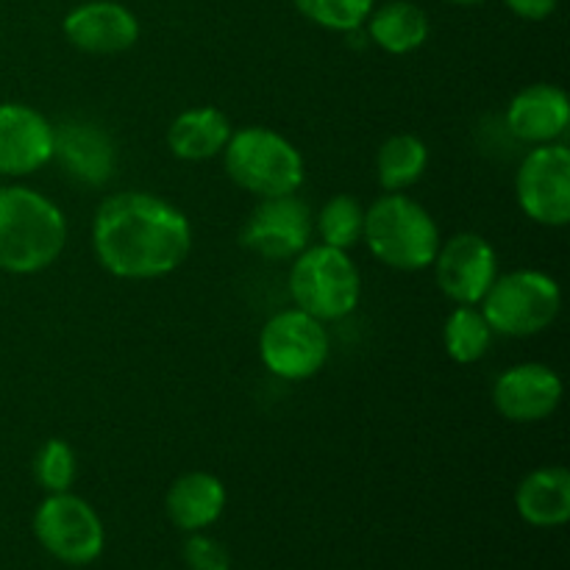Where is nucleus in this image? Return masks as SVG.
I'll return each instance as SVG.
<instances>
[{"label":"nucleus","mask_w":570,"mask_h":570,"mask_svg":"<svg viewBox=\"0 0 570 570\" xmlns=\"http://www.w3.org/2000/svg\"><path fill=\"white\" fill-rule=\"evenodd\" d=\"M92 250L106 273L126 282L170 276L193 250L187 215L150 193H117L98 206Z\"/></svg>","instance_id":"f257e3e1"},{"label":"nucleus","mask_w":570,"mask_h":570,"mask_svg":"<svg viewBox=\"0 0 570 570\" xmlns=\"http://www.w3.org/2000/svg\"><path fill=\"white\" fill-rule=\"evenodd\" d=\"M67 245L65 212L28 187H0V271L33 276Z\"/></svg>","instance_id":"f03ea898"},{"label":"nucleus","mask_w":570,"mask_h":570,"mask_svg":"<svg viewBox=\"0 0 570 570\" xmlns=\"http://www.w3.org/2000/svg\"><path fill=\"white\" fill-rule=\"evenodd\" d=\"M362 239L382 265L393 271H426L440 250V228L434 217L410 195L387 193L365 209Z\"/></svg>","instance_id":"7ed1b4c3"},{"label":"nucleus","mask_w":570,"mask_h":570,"mask_svg":"<svg viewBox=\"0 0 570 570\" xmlns=\"http://www.w3.org/2000/svg\"><path fill=\"white\" fill-rule=\"evenodd\" d=\"M223 161L228 178L256 198L298 193L306 176L301 150L287 137L265 126L232 131Z\"/></svg>","instance_id":"20e7f679"},{"label":"nucleus","mask_w":570,"mask_h":570,"mask_svg":"<svg viewBox=\"0 0 570 570\" xmlns=\"http://www.w3.org/2000/svg\"><path fill=\"white\" fill-rule=\"evenodd\" d=\"M289 295L295 306L321 323L343 321L356 309L362 295V278L348 250L309 245L293 259Z\"/></svg>","instance_id":"39448f33"},{"label":"nucleus","mask_w":570,"mask_h":570,"mask_svg":"<svg viewBox=\"0 0 570 570\" xmlns=\"http://www.w3.org/2000/svg\"><path fill=\"white\" fill-rule=\"evenodd\" d=\"M562 306L560 284L540 271H512L495 276L482 298V315L493 334L534 337L557 321Z\"/></svg>","instance_id":"423d86ee"},{"label":"nucleus","mask_w":570,"mask_h":570,"mask_svg":"<svg viewBox=\"0 0 570 570\" xmlns=\"http://www.w3.org/2000/svg\"><path fill=\"white\" fill-rule=\"evenodd\" d=\"M259 356L273 376L304 382L321 373L328 360V334L317 317L298 306L273 315L259 334Z\"/></svg>","instance_id":"0eeeda50"},{"label":"nucleus","mask_w":570,"mask_h":570,"mask_svg":"<svg viewBox=\"0 0 570 570\" xmlns=\"http://www.w3.org/2000/svg\"><path fill=\"white\" fill-rule=\"evenodd\" d=\"M33 534L56 560L87 566L104 551L106 534L98 512L70 493H50L33 515Z\"/></svg>","instance_id":"6e6552de"},{"label":"nucleus","mask_w":570,"mask_h":570,"mask_svg":"<svg viewBox=\"0 0 570 570\" xmlns=\"http://www.w3.org/2000/svg\"><path fill=\"white\" fill-rule=\"evenodd\" d=\"M523 215L549 228L570 223V150L562 142L534 145L515 176Z\"/></svg>","instance_id":"1a4fd4ad"},{"label":"nucleus","mask_w":570,"mask_h":570,"mask_svg":"<svg viewBox=\"0 0 570 570\" xmlns=\"http://www.w3.org/2000/svg\"><path fill=\"white\" fill-rule=\"evenodd\" d=\"M312 232H315V217L309 206L295 193L276 195V198H259L239 232V243L262 259L284 262L309 248Z\"/></svg>","instance_id":"9d476101"},{"label":"nucleus","mask_w":570,"mask_h":570,"mask_svg":"<svg viewBox=\"0 0 570 570\" xmlns=\"http://www.w3.org/2000/svg\"><path fill=\"white\" fill-rule=\"evenodd\" d=\"M432 267L445 298L456 306H479L499 276V256L482 234L462 232L440 243Z\"/></svg>","instance_id":"9b49d317"},{"label":"nucleus","mask_w":570,"mask_h":570,"mask_svg":"<svg viewBox=\"0 0 570 570\" xmlns=\"http://www.w3.org/2000/svg\"><path fill=\"white\" fill-rule=\"evenodd\" d=\"M562 401V379L540 362L512 365L495 379L493 404L510 423H540L557 412Z\"/></svg>","instance_id":"f8f14e48"},{"label":"nucleus","mask_w":570,"mask_h":570,"mask_svg":"<svg viewBox=\"0 0 570 570\" xmlns=\"http://www.w3.org/2000/svg\"><path fill=\"white\" fill-rule=\"evenodd\" d=\"M53 159L72 181L98 189L115 176L117 148L106 128L76 117L53 126Z\"/></svg>","instance_id":"ddd939ff"},{"label":"nucleus","mask_w":570,"mask_h":570,"mask_svg":"<svg viewBox=\"0 0 570 570\" xmlns=\"http://www.w3.org/2000/svg\"><path fill=\"white\" fill-rule=\"evenodd\" d=\"M67 42L89 56L126 53L139 39V20L115 0H89L76 6L61 22Z\"/></svg>","instance_id":"4468645a"},{"label":"nucleus","mask_w":570,"mask_h":570,"mask_svg":"<svg viewBox=\"0 0 570 570\" xmlns=\"http://www.w3.org/2000/svg\"><path fill=\"white\" fill-rule=\"evenodd\" d=\"M53 161V122L26 104H0V176H31Z\"/></svg>","instance_id":"2eb2a0df"},{"label":"nucleus","mask_w":570,"mask_h":570,"mask_svg":"<svg viewBox=\"0 0 570 570\" xmlns=\"http://www.w3.org/2000/svg\"><path fill=\"white\" fill-rule=\"evenodd\" d=\"M570 126V100L554 83H532L510 100L507 128L521 142L549 145L566 137Z\"/></svg>","instance_id":"dca6fc26"},{"label":"nucleus","mask_w":570,"mask_h":570,"mask_svg":"<svg viewBox=\"0 0 570 570\" xmlns=\"http://www.w3.org/2000/svg\"><path fill=\"white\" fill-rule=\"evenodd\" d=\"M167 515L184 532H200L212 527L226 510V488L217 476L193 471L178 476L167 490Z\"/></svg>","instance_id":"f3484780"},{"label":"nucleus","mask_w":570,"mask_h":570,"mask_svg":"<svg viewBox=\"0 0 570 570\" xmlns=\"http://www.w3.org/2000/svg\"><path fill=\"white\" fill-rule=\"evenodd\" d=\"M518 515L538 529H554L570 518V473L566 468H538L521 479L515 493Z\"/></svg>","instance_id":"a211bd4d"},{"label":"nucleus","mask_w":570,"mask_h":570,"mask_svg":"<svg viewBox=\"0 0 570 570\" xmlns=\"http://www.w3.org/2000/svg\"><path fill=\"white\" fill-rule=\"evenodd\" d=\"M228 139H232V122L215 106L181 111L167 128V145L173 156L184 161L215 159L226 150Z\"/></svg>","instance_id":"6ab92c4d"},{"label":"nucleus","mask_w":570,"mask_h":570,"mask_svg":"<svg viewBox=\"0 0 570 570\" xmlns=\"http://www.w3.org/2000/svg\"><path fill=\"white\" fill-rule=\"evenodd\" d=\"M365 26L367 39L379 45L384 53L393 56H406L417 50L432 31L426 11L410 0H390V3L379 6L371 11Z\"/></svg>","instance_id":"aec40b11"},{"label":"nucleus","mask_w":570,"mask_h":570,"mask_svg":"<svg viewBox=\"0 0 570 570\" xmlns=\"http://www.w3.org/2000/svg\"><path fill=\"white\" fill-rule=\"evenodd\" d=\"M429 167V148L415 134H393L376 154L379 184L387 193H404L423 178Z\"/></svg>","instance_id":"412c9836"},{"label":"nucleus","mask_w":570,"mask_h":570,"mask_svg":"<svg viewBox=\"0 0 570 570\" xmlns=\"http://www.w3.org/2000/svg\"><path fill=\"white\" fill-rule=\"evenodd\" d=\"M493 343V328L484 321L479 306H456L443 326L445 354L456 365H473L482 360Z\"/></svg>","instance_id":"4be33fe9"},{"label":"nucleus","mask_w":570,"mask_h":570,"mask_svg":"<svg viewBox=\"0 0 570 570\" xmlns=\"http://www.w3.org/2000/svg\"><path fill=\"white\" fill-rule=\"evenodd\" d=\"M315 232L328 248L351 250L365 232V209L354 195H334L315 217Z\"/></svg>","instance_id":"5701e85b"},{"label":"nucleus","mask_w":570,"mask_h":570,"mask_svg":"<svg viewBox=\"0 0 570 570\" xmlns=\"http://www.w3.org/2000/svg\"><path fill=\"white\" fill-rule=\"evenodd\" d=\"M293 3L315 26L348 33L365 26L376 0H293Z\"/></svg>","instance_id":"b1692460"},{"label":"nucleus","mask_w":570,"mask_h":570,"mask_svg":"<svg viewBox=\"0 0 570 570\" xmlns=\"http://www.w3.org/2000/svg\"><path fill=\"white\" fill-rule=\"evenodd\" d=\"M78 473V460L76 451L70 443L53 438L37 451L33 456V476H37L39 488H45L48 493H70L72 482H76Z\"/></svg>","instance_id":"393cba45"},{"label":"nucleus","mask_w":570,"mask_h":570,"mask_svg":"<svg viewBox=\"0 0 570 570\" xmlns=\"http://www.w3.org/2000/svg\"><path fill=\"white\" fill-rule=\"evenodd\" d=\"M184 562L189 570H232V554L215 538L193 532L184 543Z\"/></svg>","instance_id":"a878e982"},{"label":"nucleus","mask_w":570,"mask_h":570,"mask_svg":"<svg viewBox=\"0 0 570 570\" xmlns=\"http://www.w3.org/2000/svg\"><path fill=\"white\" fill-rule=\"evenodd\" d=\"M507 9L512 11V14H518L521 20H546V17L554 14L557 3L560 0H504Z\"/></svg>","instance_id":"bb28decb"},{"label":"nucleus","mask_w":570,"mask_h":570,"mask_svg":"<svg viewBox=\"0 0 570 570\" xmlns=\"http://www.w3.org/2000/svg\"><path fill=\"white\" fill-rule=\"evenodd\" d=\"M445 3H454V6H476V3H484V0H445Z\"/></svg>","instance_id":"cd10ccee"}]
</instances>
